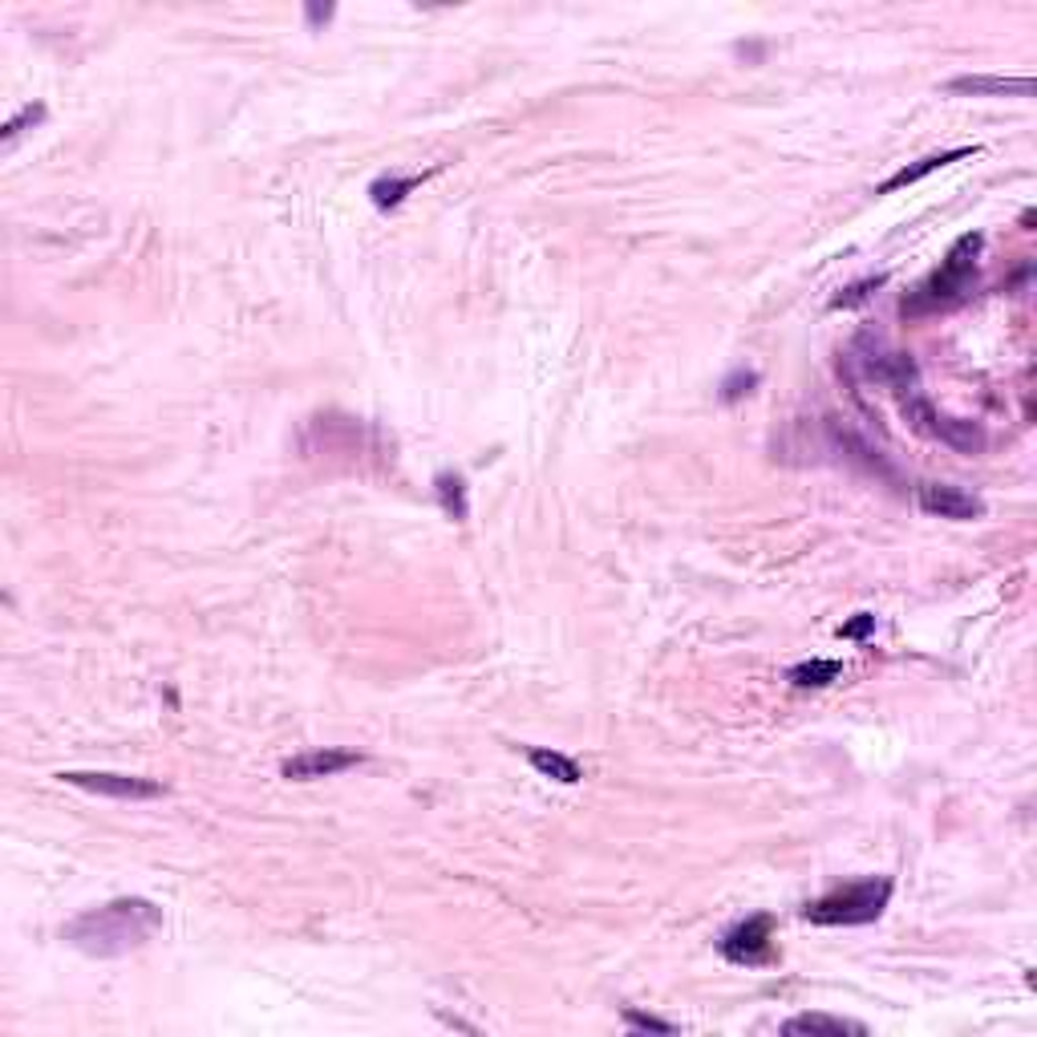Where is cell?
Returning a JSON list of instances; mask_svg holds the SVG:
<instances>
[{
  "label": "cell",
  "instance_id": "obj_1",
  "mask_svg": "<svg viewBox=\"0 0 1037 1037\" xmlns=\"http://www.w3.org/2000/svg\"><path fill=\"white\" fill-rule=\"evenodd\" d=\"M159 928H163V908L159 904L142 900V896H122V900H110L101 908L74 916L62 937L94 961H118V957H130V952L142 949Z\"/></svg>",
  "mask_w": 1037,
  "mask_h": 1037
},
{
  "label": "cell",
  "instance_id": "obj_2",
  "mask_svg": "<svg viewBox=\"0 0 1037 1037\" xmlns=\"http://www.w3.org/2000/svg\"><path fill=\"white\" fill-rule=\"evenodd\" d=\"M981 248H985V236H981V231H969V236L957 239L937 272L928 276L912 296H904L900 313L904 316H925V313H937V309H949V304L961 301L964 292H969V284H973Z\"/></svg>",
  "mask_w": 1037,
  "mask_h": 1037
},
{
  "label": "cell",
  "instance_id": "obj_3",
  "mask_svg": "<svg viewBox=\"0 0 1037 1037\" xmlns=\"http://www.w3.org/2000/svg\"><path fill=\"white\" fill-rule=\"evenodd\" d=\"M887 900H892V879H860V884H847L839 887V892H831V896H823V900H814L802 908V920H811V925H823V928H855V925H872V920H879L887 908Z\"/></svg>",
  "mask_w": 1037,
  "mask_h": 1037
},
{
  "label": "cell",
  "instance_id": "obj_4",
  "mask_svg": "<svg viewBox=\"0 0 1037 1037\" xmlns=\"http://www.w3.org/2000/svg\"><path fill=\"white\" fill-rule=\"evenodd\" d=\"M851 365L860 369V377H867V381H875V386L892 389L896 398H912V393H920V369H916V361L908 357V353L892 349L884 337H875V333H860V337L851 341Z\"/></svg>",
  "mask_w": 1037,
  "mask_h": 1037
},
{
  "label": "cell",
  "instance_id": "obj_5",
  "mask_svg": "<svg viewBox=\"0 0 1037 1037\" xmlns=\"http://www.w3.org/2000/svg\"><path fill=\"white\" fill-rule=\"evenodd\" d=\"M904 418H908V425H912L916 434H928L937 438V442H944V446H952L957 454H981L985 451V430L976 422H961V418H944V413H937V406L925 398V393H912V398L900 401Z\"/></svg>",
  "mask_w": 1037,
  "mask_h": 1037
},
{
  "label": "cell",
  "instance_id": "obj_6",
  "mask_svg": "<svg viewBox=\"0 0 1037 1037\" xmlns=\"http://www.w3.org/2000/svg\"><path fill=\"white\" fill-rule=\"evenodd\" d=\"M57 778H62V782H69V787L89 790V795H106V799H122V802L159 799V795H163V787H159V782H151V778L110 775V770H65V775H57Z\"/></svg>",
  "mask_w": 1037,
  "mask_h": 1037
},
{
  "label": "cell",
  "instance_id": "obj_7",
  "mask_svg": "<svg viewBox=\"0 0 1037 1037\" xmlns=\"http://www.w3.org/2000/svg\"><path fill=\"white\" fill-rule=\"evenodd\" d=\"M770 916H750L722 937V957L734 964H770L775 961V937H770Z\"/></svg>",
  "mask_w": 1037,
  "mask_h": 1037
},
{
  "label": "cell",
  "instance_id": "obj_8",
  "mask_svg": "<svg viewBox=\"0 0 1037 1037\" xmlns=\"http://www.w3.org/2000/svg\"><path fill=\"white\" fill-rule=\"evenodd\" d=\"M916 499H920V511L952 519V523H969V519H981V515H985V503L961 487H949V483H920V487H916Z\"/></svg>",
  "mask_w": 1037,
  "mask_h": 1037
},
{
  "label": "cell",
  "instance_id": "obj_9",
  "mask_svg": "<svg viewBox=\"0 0 1037 1037\" xmlns=\"http://www.w3.org/2000/svg\"><path fill=\"white\" fill-rule=\"evenodd\" d=\"M349 766H361V754H353V750H309V754L288 758V763L280 766V775L292 778V782H316V778H333V775H341V770H349Z\"/></svg>",
  "mask_w": 1037,
  "mask_h": 1037
},
{
  "label": "cell",
  "instance_id": "obj_10",
  "mask_svg": "<svg viewBox=\"0 0 1037 1037\" xmlns=\"http://www.w3.org/2000/svg\"><path fill=\"white\" fill-rule=\"evenodd\" d=\"M949 89H952V94H973V98H1001V94H1017V98H1029V94H1034V82H1029V77L969 74V77H952Z\"/></svg>",
  "mask_w": 1037,
  "mask_h": 1037
},
{
  "label": "cell",
  "instance_id": "obj_11",
  "mask_svg": "<svg viewBox=\"0 0 1037 1037\" xmlns=\"http://www.w3.org/2000/svg\"><path fill=\"white\" fill-rule=\"evenodd\" d=\"M782 1034L790 1037H863L867 1029H863L860 1022H847V1017H831V1013H799V1017H790L787 1025H782Z\"/></svg>",
  "mask_w": 1037,
  "mask_h": 1037
},
{
  "label": "cell",
  "instance_id": "obj_12",
  "mask_svg": "<svg viewBox=\"0 0 1037 1037\" xmlns=\"http://www.w3.org/2000/svg\"><path fill=\"white\" fill-rule=\"evenodd\" d=\"M969 154H976L973 147H957V151H944V154H928V159H920V163L900 166V171L887 179L879 191H884V195H892V191H900V187H912V183H920L925 175H932V171H940V166H949V163H961V159H969Z\"/></svg>",
  "mask_w": 1037,
  "mask_h": 1037
},
{
  "label": "cell",
  "instance_id": "obj_13",
  "mask_svg": "<svg viewBox=\"0 0 1037 1037\" xmlns=\"http://www.w3.org/2000/svg\"><path fill=\"white\" fill-rule=\"evenodd\" d=\"M527 763L536 766L539 775L551 778V782H563V787H575L580 778H584V770L568 758V754H555V750H527Z\"/></svg>",
  "mask_w": 1037,
  "mask_h": 1037
},
{
  "label": "cell",
  "instance_id": "obj_14",
  "mask_svg": "<svg viewBox=\"0 0 1037 1037\" xmlns=\"http://www.w3.org/2000/svg\"><path fill=\"white\" fill-rule=\"evenodd\" d=\"M434 490H438V503H442V511L451 515L454 523H463L466 515H471V507H466V483L458 475H438L434 478Z\"/></svg>",
  "mask_w": 1037,
  "mask_h": 1037
},
{
  "label": "cell",
  "instance_id": "obj_15",
  "mask_svg": "<svg viewBox=\"0 0 1037 1037\" xmlns=\"http://www.w3.org/2000/svg\"><path fill=\"white\" fill-rule=\"evenodd\" d=\"M839 673H843V665L839 661H802V665L790 669V685L823 689V685H831V681H839Z\"/></svg>",
  "mask_w": 1037,
  "mask_h": 1037
},
{
  "label": "cell",
  "instance_id": "obj_16",
  "mask_svg": "<svg viewBox=\"0 0 1037 1037\" xmlns=\"http://www.w3.org/2000/svg\"><path fill=\"white\" fill-rule=\"evenodd\" d=\"M422 179L418 175H410V179H401V175H386V179H377L374 187H369V199H374V207H381V212H389V207H398L406 195H410L413 187H418Z\"/></svg>",
  "mask_w": 1037,
  "mask_h": 1037
},
{
  "label": "cell",
  "instance_id": "obj_17",
  "mask_svg": "<svg viewBox=\"0 0 1037 1037\" xmlns=\"http://www.w3.org/2000/svg\"><path fill=\"white\" fill-rule=\"evenodd\" d=\"M41 118H45V106H41V101H33V106H25V110L17 114V118H9V122H4V130H0V142H4V151L13 147L17 138L25 134L29 126H37Z\"/></svg>",
  "mask_w": 1037,
  "mask_h": 1037
},
{
  "label": "cell",
  "instance_id": "obj_18",
  "mask_svg": "<svg viewBox=\"0 0 1037 1037\" xmlns=\"http://www.w3.org/2000/svg\"><path fill=\"white\" fill-rule=\"evenodd\" d=\"M884 280L887 276H867V280H860V284H847L835 301H831V309H855V304H863L867 296H872L875 288H884Z\"/></svg>",
  "mask_w": 1037,
  "mask_h": 1037
},
{
  "label": "cell",
  "instance_id": "obj_19",
  "mask_svg": "<svg viewBox=\"0 0 1037 1037\" xmlns=\"http://www.w3.org/2000/svg\"><path fill=\"white\" fill-rule=\"evenodd\" d=\"M758 386V374H730L722 381V401H737V398H746L750 389Z\"/></svg>",
  "mask_w": 1037,
  "mask_h": 1037
},
{
  "label": "cell",
  "instance_id": "obj_20",
  "mask_svg": "<svg viewBox=\"0 0 1037 1037\" xmlns=\"http://www.w3.org/2000/svg\"><path fill=\"white\" fill-rule=\"evenodd\" d=\"M625 1022L633 1025V1029H652V1034H677L673 1022H661V1017H649V1013H637V1009H625Z\"/></svg>",
  "mask_w": 1037,
  "mask_h": 1037
},
{
  "label": "cell",
  "instance_id": "obj_21",
  "mask_svg": "<svg viewBox=\"0 0 1037 1037\" xmlns=\"http://www.w3.org/2000/svg\"><path fill=\"white\" fill-rule=\"evenodd\" d=\"M872 628H875V616L872 613H860L855 620H847V625L839 628V637H843V640H863L867 633H872Z\"/></svg>",
  "mask_w": 1037,
  "mask_h": 1037
},
{
  "label": "cell",
  "instance_id": "obj_22",
  "mask_svg": "<svg viewBox=\"0 0 1037 1037\" xmlns=\"http://www.w3.org/2000/svg\"><path fill=\"white\" fill-rule=\"evenodd\" d=\"M304 17H309V25H325L328 17H333V4H304Z\"/></svg>",
  "mask_w": 1037,
  "mask_h": 1037
}]
</instances>
